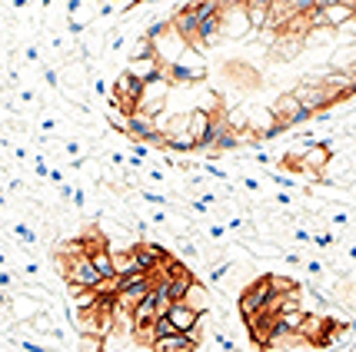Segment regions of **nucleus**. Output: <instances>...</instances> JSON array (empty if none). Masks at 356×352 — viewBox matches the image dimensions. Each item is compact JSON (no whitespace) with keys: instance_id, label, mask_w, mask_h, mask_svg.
I'll return each instance as SVG.
<instances>
[{"instance_id":"obj_25","label":"nucleus","mask_w":356,"mask_h":352,"mask_svg":"<svg viewBox=\"0 0 356 352\" xmlns=\"http://www.w3.org/2000/svg\"><path fill=\"white\" fill-rule=\"evenodd\" d=\"M350 352H356V339H353V342H350Z\"/></svg>"},{"instance_id":"obj_7","label":"nucleus","mask_w":356,"mask_h":352,"mask_svg":"<svg viewBox=\"0 0 356 352\" xmlns=\"http://www.w3.org/2000/svg\"><path fill=\"white\" fill-rule=\"evenodd\" d=\"M200 319H203V312L190 309L184 299L170 306V322L177 326V333H193V329H200Z\"/></svg>"},{"instance_id":"obj_19","label":"nucleus","mask_w":356,"mask_h":352,"mask_svg":"<svg viewBox=\"0 0 356 352\" xmlns=\"http://www.w3.org/2000/svg\"><path fill=\"white\" fill-rule=\"evenodd\" d=\"M277 203H280V206H290V203H293V196H290V193H277Z\"/></svg>"},{"instance_id":"obj_23","label":"nucleus","mask_w":356,"mask_h":352,"mask_svg":"<svg viewBox=\"0 0 356 352\" xmlns=\"http://www.w3.org/2000/svg\"><path fill=\"white\" fill-rule=\"evenodd\" d=\"M346 256H350V262H356V243L346 246Z\"/></svg>"},{"instance_id":"obj_13","label":"nucleus","mask_w":356,"mask_h":352,"mask_svg":"<svg viewBox=\"0 0 356 352\" xmlns=\"http://www.w3.org/2000/svg\"><path fill=\"white\" fill-rule=\"evenodd\" d=\"M80 352H104V346H107V336H100V333H87V336L77 339Z\"/></svg>"},{"instance_id":"obj_20","label":"nucleus","mask_w":356,"mask_h":352,"mask_svg":"<svg viewBox=\"0 0 356 352\" xmlns=\"http://www.w3.org/2000/svg\"><path fill=\"white\" fill-rule=\"evenodd\" d=\"M333 3H340V0H316V7H313V10H326V7H333Z\"/></svg>"},{"instance_id":"obj_22","label":"nucleus","mask_w":356,"mask_h":352,"mask_svg":"<svg viewBox=\"0 0 356 352\" xmlns=\"http://www.w3.org/2000/svg\"><path fill=\"white\" fill-rule=\"evenodd\" d=\"M10 283H17L14 276H10V273H0V286H3V290H7V286H10Z\"/></svg>"},{"instance_id":"obj_2","label":"nucleus","mask_w":356,"mask_h":352,"mask_svg":"<svg viewBox=\"0 0 356 352\" xmlns=\"http://www.w3.org/2000/svg\"><path fill=\"white\" fill-rule=\"evenodd\" d=\"M167 97H170V77H160L154 83H143V97L137 103V113L147 117H160L167 110Z\"/></svg>"},{"instance_id":"obj_1","label":"nucleus","mask_w":356,"mask_h":352,"mask_svg":"<svg viewBox=\"0 0 356 352\" xmlns=\"http://www.w3.org/2000/svg\"><path fill=\"white\" fill-rule=\"evenodd\" d=\"M270 303H273V279H270V276L253 279L247 290L240 292V312H243V319L260 316V312H270Z\"/></svg>"},{"instance_id":"obj_26","label":"nucleus","mask_w":356,"mask_h":352,"mask_svg":"<svg viewBox=\"0 0 356 352\" xmlns=\"http://www.w3.org/2000/svg\"><path fill=\"white\" fill-rule=\"evenodd\" d=\"M110 3H127V0H110Z\"/></svg>"},{"instance_id":"obj_14","label":"nucleus","mask_w":356,"mask_h":352,"mask_svg":"<svg viewBox=\"0 0 356 352\" xmlns=\"http://www.w3.org/2000/svg\"><path fill=\"white\" fill-rule=\"evenodd\" d=\"M154 299H156V316H170V306H173L170 296L163 290H154Z\"/></svg>"},{"instance_id":"obj_11","label":"nucleus","mask_w":356,"mask_h":352,"mask_svg":"<svg viewBox=\"0 0 356 352\" xmlns=\"http://www.w3.org/2000/svg\"><path fill=\"white\" fill-rule=\"evenodd\" d=\"M90 262L97 266V273L104 276V279H107V276H117V273H113V249H110V246H104V249H93Z\"/></svg>"},{"instance_id":"obj_24","label":"nucleus","mask_w":356,"mask_h":352,"mask_svg":"<svg viewBox=\"0 0 356 352\" xmlns=\"http://www.w3.org/2000/svg\"><path fill=\"white\" fill-rule=\"evenodd\" d=\"M250 3H257V7H273V0H250Z\"/></svg>"},{"instance_id":"obj_21","label":"nucleus","mask_w":356,"mask_h":352,"mask_svg":"<svg viewBox=\"0 0 356 352\" xmlns=\"http://www.w3.org/2000/svg\"><path fill=\"white\" fill-rule=\"evenodd\" d=\"M210 240H223V226H220V223L217 226H210Z\"/></svg>"},{"instance_id":"obj_17","label":"nucleus","mask_w":356,"mask_h":352,"mask_svg":"<svg viewBox=\"0 0 356 352\" xmlns=\"http://www.w3.org/2000/svg\"><path fill=\"white\" fill-rule=\"evenodd\" d=\"M227 273H230V262H217V266L210 269V283H220Z\"/></svg>"},{"instance_id":"obj_16","label":"nucleus","mask_w":356,"mask_h":352,"mask_svg":"<svg viewBox=\"0 0 356 352\" xmlns=\"http://www.w3.org/2000/svg\"><path fill=\"white\" fill-rule=\"evenodd\" d=\"M14 236H20L24 243H37V233H33L31 226H24V223H17L14 226Z\"/></svg>"},{"instance_id":"obj_18","label":"nucleus","mask_w":356,"mask_h":352,"mask_svg":"<svg viewBox=\"0 0 356 352\" xmlns=\"http://www.w3.org/2000/svg\"><path fill=\"white\" fill-rule=\"evenodd\" d=\"M316 243H320V246H333V243H337V236H333V233H316Z\"/></svg>"},{"instance_id":"obj_6","label":"nucleus","mask_w":356,"mask_h":352,"mask_svg":"<svg viewBox=\"0 0 356 352\" xmlns=\"http://www.w3.org/2000/svg\"><path fill=\"white\" fill-rule=\"evenodd\" d=\"M330 163H333L330 140H320V143H313V146L303 150V169L307 173H323V169H330Z\"/></svg>"},{"instance_id":"obj_9","label":"nucleus","mask_w":356,"mask_h":352,"mask_svg":"<svg viewBox=\"0 0 356 352\" xmlns=\"http://www.w3.org/2000/svg\"><path fill=\"white\" fill-rule=\"evenodd\" d=\"M210 126H213V113H207V110H190V126H186V133L197 140V150H203V143L210 137Z\"/></svg>"},{"instance_id":"obj_12","label":"nucleus","mask_w":356,"mask_h":352,"mask_svg":"<svg viewBox=\"0 0 356 352\" xmlns=\"http://www.w3.org/2000/svg\"><path fill=\"white\" fill-rule=\"evenodd\" d=\"M63 83L67 87H83V83H90V74L80 63H70V67H63Z\"/></svg>"},{"instance_id":"obj_3","label":"nucleus","mask_w":356,"mask_h":352,"mask_svg":"<svg viewBox=\"0 0 356 352\" xmlns=\"http://www.w3.org/2000/svg\"><path fill=\"white\" fill-rule=\"evenodd\" d=\"M293 97H296V100H300V103H303L307 110H310L313 117H316V113H320L323 107L337 103V100H333V93L323 87V80H303V83H300V87L293 90Z\"/></svg>"},{"instance_id":"obj_5","label":"nucleus","mask_w":356,"mask_h":352,"mask_svg":"<svg viewBox=\"0 0 356 352\" xmlns=\"http://www.w3.org/2000/svg\"><path fill=\"white\" fill-rule=\"evenodd\" d=\"M127 74H130L134 80H140V83H154V80L167 77V67L156 60V53H150V57H130Z\"/></svg>"},{"instance_id":"obj_10","label":"nucleus","mask_w":356,"mask_h":352,"mask_svg":"<svg viewBox=\"0 0 356 352\" xmlns=\"http://www.w3.org/2000/svg\"><path fill=\"white\" fill-rule=\"evenodd\" d=\"M184 303L190 309H197V312H210V309H213V296H210V290H207L203 283H190Z\"/></svg>"},{"instance_id":"obj_15","label":"nucleus","mask_w":356,"mask_h":352,"mask_svg":"<svg viewBox=\"0 0 356 352\" xmlns=\"http://www.w3.org/2000/svg\"><path fill=\"white\" fill-rule=\"evenodd\" d=\"M213 342H217V349H223V352H240V346H236L230 336H223V333H217V336H213Z\"/></svg>"},{"instance_id":"obj_4","label":"nucleus","mask_w":356,"mask_h":352,"mask_svg":"<svg viewBox=\"0 0 356 352\" xmlns=\"http://www.w3.org/2000/svg\"><path fill=\"white\" fill-rule=\"evenodd\" d=\"M273 117H277L280 123H286V126H296V123H307V120H313V113L300 100H296L293 93H283L277 103H273Z\"/></svg>"},{"instance_id":"obj_8","label":"nucleus","mask_w":356,"mask_h":352,"mask_svg":"<svg viewBox=\"0 0 356 352\" xmlns=\"http://www.w3.org/2000/svg\"><path fill=\"white\" fill-rule=\"evenodd\" d=\"M154 352H197V339L190 333H177V336H160L150 342Z\"/></svg>"}]
</instances>
